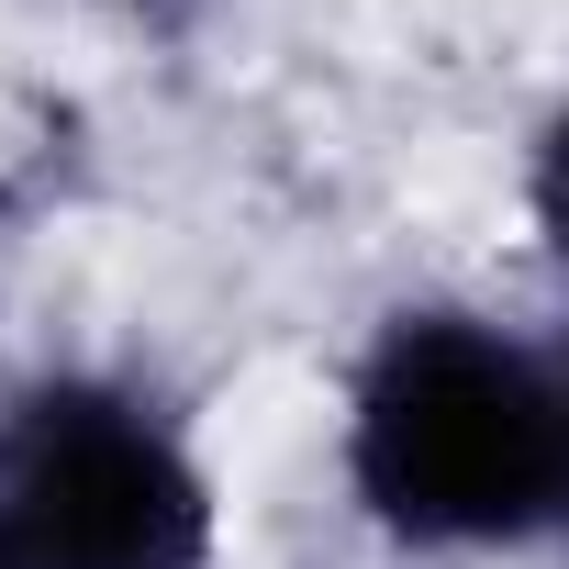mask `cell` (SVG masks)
Returning a JSON list of instances; mask_svg holds the SVG:
<instances>
[{
	"mask_svg": "<svg viewBox=\"0 0 569 569\" xmlns=\"http://www.w3.org/2000/svg\"><path fill=\"white\" fill-rule=\"evenodd\" d=\"M358 502L413 547H502L569 513V380L469 313H402L347 413Z\"/></svg>",
	"mask_w": 569,
	"mask_h": 569,
	"instance_id": "cell-1",
	"label": "cell"
},
{
	"mask_svg": "<svg viewBox=\"0 0 569 569\" xmlns=\"http://www.w3.org/2000/svg\"><path fill=\"white\" fill-rule=\"evenodd\" d=\"M201 469L146 402L101 380L0 402V569H201Z\"/></svg>",
	"mask_w": 569,
	"mask_h": 569,
	"instance_id": "cell-2",
	"label": "cell"
},
{
	"mask_svg": "<svg viewBox=\"0 0 569 569\" xmlns=\"http://www.w3.org/2000/svg\"><path fill=\"white\" fill-rule=\"evenodd\" d=\"M536 223H547V246L569 257V123H558L547 157H536Z\"/></svg>",
	"mask_w": 569,
	"mask_h": 569,
	"instance_id": "cell-3",
	"label": "cell"
}]
</instances>
